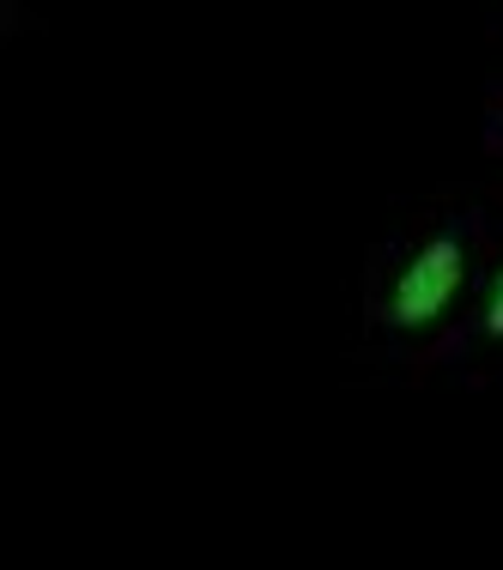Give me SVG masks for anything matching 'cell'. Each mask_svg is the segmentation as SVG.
I'll return each mask as SVG.
<instances>
[{
    "mask_svg": "<svg viewBox=\"0 0 503 570\" xmlns=\"http://www.w3.org/2000/svg\"><path fill=\"white\" fill-rule=\"evenodd\" d=\"M485 334L503 341V274L492 279V297H485Z\"/></svg>",
    "mask_w": 503,
    "mask_h": 570,
    "instance_id": "obj_2",
    "label": "cell"
},
{
    "mask_svg": "<svg viewBox=\"0 0 503 570\" xmlns=\"http://www.w3.org/2000/svg\"><path fill=\"white\" fill-rule=\"evenodd\" d=\"M461 279H467V255H461L455 237H431L413 262L401 267L388 292V322L394 328H431L448 304H455Z\"/></svg>",
    "mask_w": 503,
    "mask_h": 570,
    "instance_id": "obj_1",
    "label": "cell"
}]
</instances>
